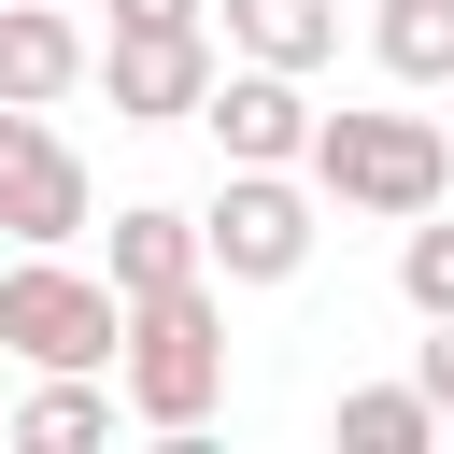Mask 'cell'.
I'll return each instance as SVG.
<instances>
[{"label": "cell", "mask_w": 454, "mask_h": 454, "mask_svg": "<svg viewBox=\"0 0 454 454\" xmlns=\"http://www.w3.org/2000/svg\"><path fill=\"white\" fill-rule=\"evenodd\" d=\"M114 411L156 426V440H199L227 411V284L213 270H184V284L114 312Z\"/></svg>", "instance_id": "6da1fadb"}, {"label": "cell", "mask_w": 454, "mask_h": 454, "mask_svg": "<svg viewBox=\"0 0 454 454\" xmlns=\"http://www.w3.org/2000/svg\"><path fill=\"white\" fill-rule=\"evenodd\" d=\"M298 184H312L326 213H369V227H397V213L454 199V142H440V114H312V142H298Z\"/></svg>", "instance_id": "7a4b0ae2"}, {"label": "cell", "mask_w": 454, "mask_h": 454, "mask_svg": "<svg viewBox=\"0 0 454 454\" xmlns=\"http://www.w3.org/2000/svg\"><path fill=\"white\" fill-rule=\"evenodd\" d=\"M312 241H326V199H312L298 170H227V184L199 199V270H213V284H298Z\"/></svg>", "instance_id": "3957f363"}, {"label": "cell", "mask_w": 454, "mask_h": 454, "mask_svg": "<svg viewBox=\"0 0 454 454\" xmlns=\"http://www.w3.org/2000/svg\"><path fill=\"white\" fill-rule=\"evenodd\" d=\"M114 312H128V298H114L99 270L14 241V270H0V355H14V369H114Z\"/></svg>", "instance_id": "277c9868"}, {"label": "cell", "mask_w": 454, "mask_h": 454, "mask_svg": "<svg viewBox=\"0 0 454 454\" xmlns=\"http://www.w3.org/2000/svg\"><path fill=\"white\" fill-rule=\"evenodd\" d=\"M0 227H14L28 255H71V241L99 227V184H85V156L57 142V114H14V99H0Z\"/></svg>", "instance_id": "5b68a950"}, {"label": "cell", "mask_w": 454, "mask_h": 454, "mask_svg": "<svg viewBox=\"0 0 454 454\" xmlns=\"http://www.w3.org/2000/svg\"><path fill=\"white\" fill-rule=\"evenodd\" d=\"M184 128H213V156H227V170H298V142H312V71L213 57V85H199V114H184Z\"/></svg>", "instance_id": "8992f818"}, {"label": "cell", "mask_w": 454, "mask_h": 454, "mask_svg": "<svg viewBox=\"0 0 454 454\" xmlns=\"http://www.w3.org/2000/svg\"><path fill=\"white\" fill-rule=\"evenodd\" d=\"M213 57H227L213 28H114V43H85V85H114V128H184Z\"/></svg>", "instance_id": "52a82bcc"}, {"label": "cell", "mask_w": 454, "mask_h": 454, "mask_svg": "<svg viewBox=\"0 0 454 454\" xmlns=\"http://www.w3.org/2000/svg\"><path fill=\"white\" fill-rule=\"evenodd\" d=\"M71 85H85V28L57 0H0V99L14 114H57Z\"/></svg>", "instance_id": "ba28073f"}, {"label": "cell", "mask_w": 454, "mask_h": 454, "mask_svg": "<svg viewBox=\"0 0 454 454\" xmlns=\"http://www.w3.org/2000/svg\"><path fill=\"white\" fill-rule=\"evenodd\" d=\"M0 440H14V454H85V440H114V383H99V369H43V383L0 411Z\"/></svg>", "instance_id": "9c48e42d"}, {"label": "cell", "mask_w": 454, "mask_h": 454, "mask_svg": "<svg viewBox=\"0 0 454 454\" xmlns=\"http://www.w3.org/2000/svg\"><path fill=\"white\" fill-rule=\"evenodd\" d=\"M184 270H199V213L128 199V213H114V270H99V284H114V298H156V284H184Z\"/></svg>", "instance_id": "30bf717a"}, {"label": "cell", "mask_w": 454, "mask_h": 454, "mask_svg": "<svg viewBox=\"0 0 454 454\" xmlns=\"http://www.w3.org/2000/svg\"><path fill=\"white\" fill-rule=\"evenodd\" d=\"M227 57L326 71V57H340V0H227Z\"/></svg>", "instance_id": "8fae6325"}, {"label": "cell", "mask_w": 454, "mask_h": 454, "mask_svg": "<svg viewBox=\"0 0 454 454\" xmlns=\"http://www.w3.org/2000/svg\"><path fill=\"white\" fill-rule=\"evenodd\" d=\"M369 57H383L411 99H440V85H454V0H369Z\"/></svg>", "instance_id": "7c38bea8"}, {"label": "cell", "mask_w": 454, "mask_h": 454, "mask_svg": "<svg viewBox=\"0 0 454 454\" xmlns=\"http://www.w3.org/2000/svg\"><path fill=\"white\" fill-rule=\"evenodd\" d=\"M426 440H440V411L411 383H355L340 397V454H426Z\"/></svg>", "instance_id": "4fadbf2b"}, {"label": "cell", "mask_w": 454, "mask_h": 454, "mask_svg": "<svg viewBox=\"0 0 454 454\" xmlns=\"http://www.w3.org/2000/svg\"><path fill=\"white\" fill-rule=\"evenodd\" d=\"M397 298H411V326H426V312H454V227H440V199H426V213H397Z\"/></svg>", "instance_id": "5bb4252c"}, {"label": "cell", "mask_w": 454, "mask_h": 454, "mask_svg": "<svg viewBox=\"0 0 454 454\" xmlns=\"http://www.w3.org/2000/svg\"><path fill=\"white\" fill-rule=\"evenodd\" d=\"M411 397L454 426V312H426V340H411Z\"/></svg>", "instance_id": "9a60e30c"}, {"label": "cell", "mask_w": 454, "mask_h": 454, "mask_svg": "<svg viewBox=\"0 0 454 454\" xmlns=\"http://www.w3.org/2000/svg\"><path fill=\"white\" fill-rule=\"evenodd\" d=\"M114 28H213V0H114Z\"/></svg>", "instance_id": "2e32d148"}, {"label": "cell", "mask_w": 454, "mask_h": 454, "mask_svg": "<svg viewBox=\"0 0 454 454\" xmlns=\"http://www.w3.org/2000/svg\"><path fill=\"white\" fill-rule=\"evenodd\" d=\"M440 142H454V114H440Z\"/></svg>", "instance_id": "e0dca14e"}]
</instances>
